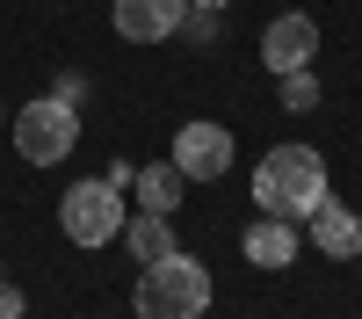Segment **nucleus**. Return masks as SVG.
Returning a JSON list of instances; mask_svg holds the SVG:
<instances>
[{
	"label": "nucleus",
	"instance_id": "4468645a",
	"mask_svg": "<svg viewBox=\"0 0 362 319\" xmlns=\"http://www.w3.org/2000/svg\"><path fill=\"white\" fill-rule=\"evenodd\" d=\"M189 8H232V0H189Z\"/></svg>",
	"mask_w": 362,
	"mask_h": 319
},
{
	"label": "nucleus",
	"instance_id": "ddd939ff",
	"mask_svg": "<svg viewBox=\"0 0 362 319\" xmlns=\"http://www.w3.org/2000/svg\"><path fill=\"white\" fill-rule=\"evenodd\" d=\"M22 312H29V305H22V290H15L8 276H0V319H22Z\"/></svg>",
	"mask_w": 362,
	"mask_h": 319
},
{
	"label": "nucleus",
	"instance_id": "9b49d317",
	"mask_svg": "<svg viewBox=\"0 0 362 319\" xmlns=\"http://www.w3.org/2000/svg\"><path fill=\"white\" fill-rule=\"evenodd\" d=\"M138 196H145V211H160V218H167L174 203H181V167H174V160L145 167V174H138Z\"/></svg>",
	"mask_w": 362,
	"mask_h": 319
},
{
	"label": "nucleus",
	"instance_id": "39448f33",
	"mask_svg": "<svg viewBox=\"0 0 362 319\" xmlns=\"http://www.w3.org/2000/svg\"><path fill=\"white\" fill-rule=\"evenodd\" d=\"M174 167H181V182H218V174H232V131L210 124V116L181 124L174 131Z\"/></svg>",
	"mask_w": 362,
	"mask_h": 319
},
{
	"label": "nucleus",
	"instance_id": "f03ea898",
	"mask_svg": "<svg viewBox=\"0 0 362 319\" xmlns=\"http://www.w3.org/2000/svg\"><path fill=\"white\" fill-rule=\"evenodd\" d=\"M131 305H138V319H203L210 312V269L189 254H160V261H145Z\"/></svg>",
	"mask_w": 362,
	"mask_h": 319
},
{
	"label": "nucleus",
	"instance_id": "20e7f679",
	"mask_svg": "<svg viewBox=\"0 0 362 319\" xmlns=\"http://www.w3.org/2000/svg\"><path fill=\"white\" fill-rule=\"evenodd\" d=\"M73 145H80V109H73L66 95H44V102L15 109V153H22L29 167H58Z\"/></svg>",
	"mask_w": 362,
	"mask_h": 319
},
{
	"label": "nucleus",
	"instance_id": "0eeeda50",
	"mask_svg": "<svg viewBox=\"0 0 362 319\" xmlns=\"http://www.w3.org/2000/svg\"><path fill=\"white\" fill-rule=\"evenodd\" d=\"M181 15H189V0H116L109 22H116V37L124 44H167Z\"/></svg>",
	"mask_w": 362,
	"mask_h": 319
},
{
	"label": "nucleus",
	"instance_id": "f8f14e48",
	"mask_svg": "<svg viewBox=\"0 0 362 319\" xmlns=\"http://www.w3.org/2000/svg\"><path fill=\"white\" fill-rule=\"evenodd\" d=\"M276 95H283V109H319V80L297 66V73H276Z\"/></svg>",
	"mask_w": 362,
	"mask_h": 319
},
{
	"label": "nucleus",
	"instance_id": "1a4fd4ad",
	"mask_svg": "<svg viewBox=\"0 0 362 319\" xmlns=\"http://www.w3.org/2000/svg\"><path fill=\"white\" fill-rule=\"evenodd\" d=\"M239 247H247V261H254V269H290V254H297V225L261 211L247 232H239Z\"/></svg>",
	"mask_w": 362,
	"mask_h": 319
},
{
	"label": "nucleus",
	"instance_id": "423d86ee",
	"mask_svg": "<svg viewBox=\"0 0 362 319\" xmlns=\"http://www.w3.org/2000/svg\"><path fill=\"white\" fill-rule=\"evenodd\" d=\"M312 51H319V22L312 15H276V22H268L261 29V66L268 73H297V66H312Z\"/></svg>",
	"mask_w": 362,
	"mask_h": 319
},
{
	"label": "nucleus",
	"instance_id": "9d476101",
	"mask_svg": "<svg viewBox=\"0 0 362 319\" xmlns=\"http://www.w3.org/2000/svg\"><path fill=\"white\" fill-rule=\"evenodd\" d=\"M124 247H131L138 261H160V254H174V225H167L160 211H145V218H124Z\"/></svg>",
	"mask_w": 362,
	"mask_h": 319
},
{
	"label": "nucleus",
	"instance_id": "6e6552de",
	"mask_svg": "<svg viewBox=\"0 0 362 319\" xmlns=\"http://www.w3.org/2000/svg\"><path fill=\"white\" fill-rule=\"evenodd\" d=\"M305 225H312V247H319V254H334V261H355V254H362V218L348 211V203L326 196Z\"/></svg>",
	"mask_w": 362,
	"mask_h": 319
},
{
	"label": "nucleus",
	"instance_id": "7ed1b4c3",
	"mask_svg": "<svg viewBox=\"0 0 362 319\" xmlns=\"http://www.w3.org/2000/svg\"><path fill=\"white\" fill-rule=\"evenodd\" d=\"M58 225H66L73 247H116L124 240V182L102 174V182H73L58 203Z\"/></svg>",
	"mask_w": 362,
	"mask_h": 319
},
{
	"label": "nucleus",
	"instance_id": "f257e3e1",
	"mask_svg": "<svg viewBox=\"0 0 362 319\" xmlns=\"http://www.w3.org/2000/svg\"><path fill=\"white\" fill-rule=\"evenodd\" d=\"M254 203L268 218H312L326 203V160L312 153V145H276V153H261L254 167Z\"/></svg>",
	"mask_w": 362,
	"mask_h": 319
}]
</instances>
